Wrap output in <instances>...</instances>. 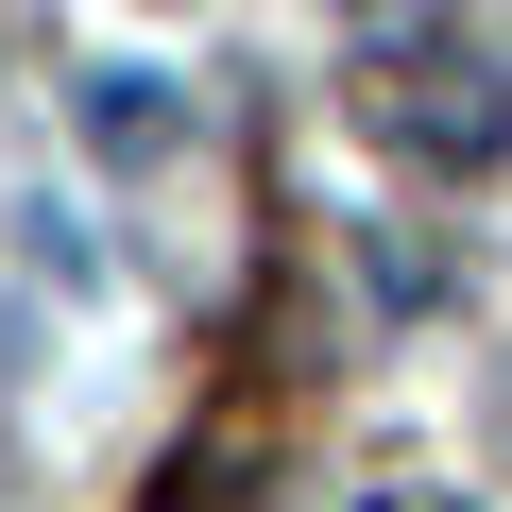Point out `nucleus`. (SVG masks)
<instances>
[{
    "instance_id": "nucleus-1",
    "label": "nucleus",
    "mask_w": 512,
    "mask_h": 512,
    "mask_svg": "<svg viewBox=\"0 0 512 512\" xmlns=\"http://www.w3.org/2000/svg\"><path fill=\"white\" fill-rule=\"evenodd\" d=\"M393 137H410L427 171H478V154L512 137V103H495V69H427V86L393 103Z\"/></svg>"
}]
</instances>
